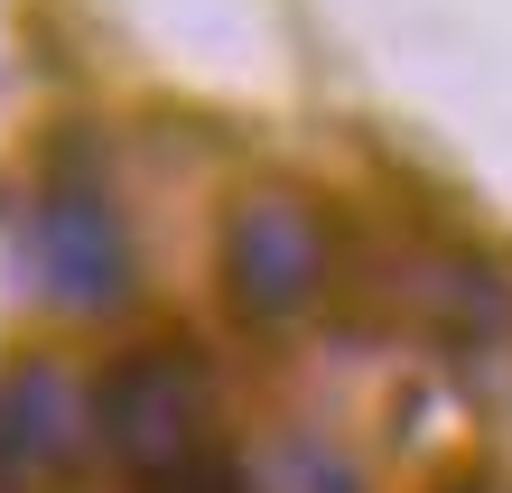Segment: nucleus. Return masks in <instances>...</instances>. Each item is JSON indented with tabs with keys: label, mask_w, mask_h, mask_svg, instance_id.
Here are the masks:
<instances>
[{
	"label": "nucleus",
	"mask_w": 512,
	"mask_h": 493,
	"mask_svg": "<svg viewBox=\"0 0 512 493\" xmlns=\"http://www.w3.org/2000/svg\"><path fill=\"white\" fill-rule=\"evenodd\" d=\"M84 456H94V391H75L56 354L0 363V493H38Z\"/></svg>",
	"instance_id": "20e7f679"
},
{
	"label": "nucleus",
	"mask_w": 512,
	"mask_h": 493,
	"mask_svg": "<svg viewBox=\"0 0 512 493\" xmlns=\"http://www.w3.org/2000/svg\"><path fill=\"white\" fill-rule=\"evenodd\" d=\"M326 270H336L326 261V214L298 187H252L224 205L215 280H224V307L243 326H298L326 298Z\"/></svg>",
	"instance_id": "7ed1b4c3"
},
{
	"label": "nucleus",
	"mask_w": 512,
	"mask_h": 493,
	"mask_svg": "<svg viewBox=\"0 0 512 493\" xmlns=\"http://www.w3.org/2000/svg\"><path fill=\"white\" fill-rule=\"evenodd\" d=\"M224 438H215V363L187 335H159V345H131L94 373V456L131 493L168 484L205 466Z\"/></svg>",
	"instance_id": "f257e3e1"
},
{
	"label": "nucleus",
	"mask_w": 512,
	"mask_h": 493,
	"mask_svg": "<svg viewBox=\"0 0 512 493\" xmlns=\"http://www.w3.org/2000/svg\"><path fill=\"white\" fill-rule=\"evenodd\" d=\"M28 270L38 289L66 307V317H112L131 298V233H122V205H112L94 149L75 131L47 149L38 168V196H28Z\"/></svg>",
	"instance_id": "f03ea898"
}]
</instances>
